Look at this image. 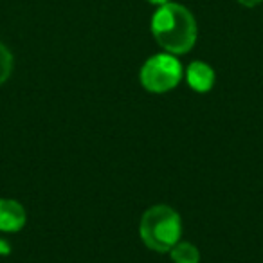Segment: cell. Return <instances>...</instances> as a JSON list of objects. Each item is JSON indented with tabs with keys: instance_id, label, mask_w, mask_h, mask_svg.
Masks as SVG:
<instances>
[{
	"instance_id": "277c9868",
	"label": "cell",
	"mask_w": 263,
	"mask_h": 263,
	"mask_svg": "<svg viewBox=\"0 0 263 263\" xmlns=\"http://www.w3.org/2000/svg\"><path fill=\"white\" fill-rule=\"evenodd\" d=\"M26 209L20 202L11 198L0 200V233H16L26 226Z\"/></svg>"
},
{
	"instance_id": "6da1fadb",
	"label": "cell",
	"mask_w": 263,
	"mask_h": 263,
	"mask_svg": "<svg viewBox=\"0 0 263 263\" xmlns=\"http://www.w3.org/2000/svg\"><path fill=\"white\" fill-rule=\"evenodd\" d=\"M152 34L155 42L170 54H186L197 42V20L182 4L168 2L159 6L152 16Z\"/></svg>"
},
{
	"instance_id": "7a4b0ae2",
	"label": "cell",
	"mask_w": 263,
	"mask_h": 263,
	"mask_svg": "<svg viewBox=\"0 0 263 263\" xmlns=\"http://www.w3.org/2000/svg\"><path fill=\"white\" fill-rule=\"evenodd\" d=\"M139 234L148 249L155 252H170L179 243L182 234L180 215L170 205H152L141 218Z\"/></svg>"
},
{
	"instance_id": "52a82bcc",
	"label": "cell",
	"mask_w": 263,
	"mask_h": 263,
	"mask_svg": "<svg viewBox=\"0 0 263 263\" xmlns=\"http://www.w3.org/2000/svg\"><path fill=\"white\" fill-rule=\"evenodd\" d=\"M13 72V54L2 42H0V85L6 83Z\"/></svg>"
},
{
	"instance_id": "3957f363",
	"label": "cell",
	"mask_w": 263,
	"mask_h": 263,
	"mask_svg": "<svg viewBox=\"0 0 263 263\" xmlns=\"http://www.w3.org/2000/svg\"><path fill=\"white\" fill-rule=\"evenodd\" d=\"M182 65L175 54L162 52L148 58L139 72L141 85L152 94H164L175 88L182 80Z\"/></svg>"
},
{
	"instance_id": "ba28073f",
	"label": "cell",
	"mask_w": 263,
	"mask_h": 263,
	"mask_svg": "<svg viewBox=\"0 0 263 263\" xmlns=\"http://www.w3.org/2000/svg\"><path fill=\"white\" fill-rule=\"evenodd\" d=\"M263 0H238V4L243 6V8H256V6L261 4Z\"/></svg>"
},
{
	"instance_id": "5b68a950",
	"label": "cell",
	"mask_w": 263,
	"mask_h": 263,
	"mask_svg": "<svg viewBox=\"0 0 263 263\" xmlns=\"http://www.w3.org/2000/svg\"><path fill=\"white\" fill-rule=\"evenodd\" d=\"M215 70L205 62H191L186 69V81L195 92L205 94L215 85Z\"/></svg>"
},
{
	"instance_id": "9c48e42d",
	"label": "cell",
	"mask_w": 263,
	"mask_h": 263,
	"mask_svg": "<svg viewBox=\"0 0 263 263\" xmlns=\"http://www.w3.org/2000/svg\"><path fill=\"white\" fill-rule=\"evenodd\" d=\"M150 4H154V6H164V4H168V2H172V0H148Z\"/></svg>"
},
{
	"instance_id": "8992f818",
	"label": "cell",
	"mask_w": 263,
	"mask_h": 263,
	"mask_svg": "<svg viewBox=\"0 0 263 263\" xmlns=\"http://www.w3.org/2000/svg\"><path fill=\"white\" fill-rule=\"evenodd\" d=\"M172 259L175 263H198L200 261V252L193 243L187 241H179L175 247L170 251Z\"/></svg>"
}]
</instances>
